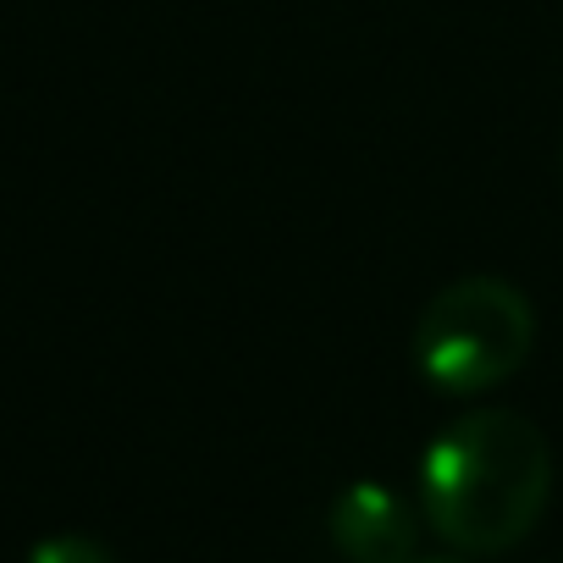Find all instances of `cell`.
<instances>
[{"label":"cell","instance_id":"7a4b0ae2","mask_svg":"<svg viewBox=\"0 0 563 563\" xmlns=\"http://www.w3.org/2000/svg\"><path fill=\"white\" fill-rule=\"evenodd\" d=\"M530 299L503 276H464L420 310L415 371L448 398H481L530 360Z\"/></svg>","mask_w":563,"mask_h":563},{"label":"cell","instance_id":"5b68a950","mask_svg":"<svg viewBox=\"0 0 563 563\" xmlns=\"http://www.w3.org/2000/svg\"><path fill=\"white\" fill-rule=\"evenodd\" d=\"M415 563H464V558H415Z\"/></svg>","mask_w":563,"mask_h":563},{"label":"cell","instance_id":"277c9868","mask_svg":"<svg viewBox=\"0 0 563 563\" xmlns=\"http://www.w3.org/2000/svg\"><path fill=\"white\" fill-rule=\"evenodd\" d=\"M29 563H122L106 541L95 536H78V530H62V536H45L29 547Z\"/></svg>","mask_w":563,"mask_h":563},{"label":"cell","instance_id":"6da1fadb","mask_svg":"<svg viewBox=\"0 0 563 563\" xmlns=\"http://www.w3.org/2000/svg\"><path fill=\"white\" fill-rule=\"evenodd\" d=\"M552 497V448L514 409H470L442 426L420 459V508L453 552L519 547Z\"/></svg>","mask_w":563,"mask_h":563},{"label":"cell","instance_id":"3957f363","mask_svg":"<svg viewBox=\"0 0 563 563\" xmlns=\"http://www.w3.org/2000/svg\"><path fill=\"white\" fill-rule=\"evenodd\" d=\"M327 530L349 563H415L420 558V514L382 481L343 486Z\"/></svg>","mask_w":563,"mask_h":563}]
</instances>
